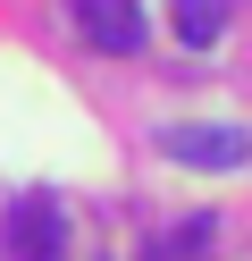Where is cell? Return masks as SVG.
<instances>
[{
	"mask_svg": "<svg viewBox=\"0 0 252 261\" xmlns=\"http://www.w3.org/2000/svg\"><path fill=\"white\" fill-rule=\"evenodd\" d=\"M9 253L17 261H67V211H59V194H17L9 202Z\"/></svg>",
	"mask_w": 252,
	"mask_h": 261,
	"instance_id": "cell-1",
	"label": "cell"
},
{
	"mask_svg": "<svg viewBox=\"0 0 252 261\" xmlns=\"http://www.w3.org/2000/svg\"><path fill=\"white\" fill-rule=\"evenodd\" d=\"M76 25H84V42L109 51V59L143 51V0H76Z\"/></svg>",
	"mask_w": 252,
	"mask_h": 261,
	"instance_id": "cell-3",
	"label": "cell"
},
{
	"mask_svg": "<svg viewBox=\"0 0 252 261\" xmlns=\"http://www.w3.org/2000/svg\"><path fill=\"white\" fill-rule=\"evenodd\" d=\"M218 25H227V0H177V34L185 42H218Z\"/></svg>",
	"mask_w": 252,
	"mask_h": 261,
	"instance_id": "cell-5",
	"label": "cell"
},
{
	"mask_svg": "<svg viewBox=\"0 0 252 261\" xmlns=\"http://www.w3.org/2000/svg\"><path fill=\"white\" fill-rule=\"evenodd\" d=\"M160 152L185 160V169H244V160H252V135H244V126H168Z\"/></svg>",
	"mask_w": 252,
	"mask_h": 261,
	"instance_id": "cell-2",
	"label": "cell"
},
{
	"mask_svg": "<svg viewBox=\"0 0 252 261\" xmlns=\"http://www.w3.org/2000/svg\"><path fill=\"white\" fill-rule=\"evenodd\" d=\"M210 244H218V219H210V211H193V219H177L168 236H151L143 261H210Z\"/></svg>",
	"mask_w": 252,
	"mask_h": 261,
	"instance_id": "cell-4",
	"label": "cell"
}]
</instances>
